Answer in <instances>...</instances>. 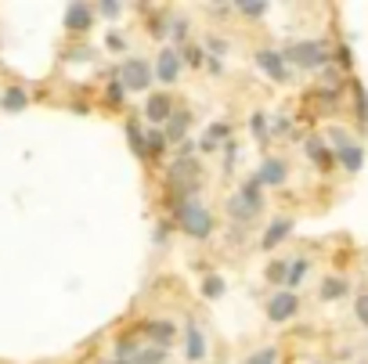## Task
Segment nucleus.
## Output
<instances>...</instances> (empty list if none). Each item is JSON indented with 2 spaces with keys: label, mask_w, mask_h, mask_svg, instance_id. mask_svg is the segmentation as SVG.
I'll list each match as a JSON object with an SVG mask.
<instances>
[{
  "label": "nucleus",
  "mask_w": 368,
  "mask_h": 364,
  "mask_svg": "<svg viewBox=\"0 0 368 364\" xmlns=\"http://www.w3.org/2000/svg\"><path fill=\"white\" fill-rule=\"evenodd\" d=\"M260 206H264V184H260L256 177H249L242 188H238V195L228 199V213H231L238 224L253 220L256 213H260Z\"/></svg>",
  "instance_id": "1"
},
{
  "label": "nucleus",
  "mask_w": 368,
  "mask_h": 364,
  "mask_svg": "<svg viewBox=\"0 0 368 364\" xmlns=\"http://www.w3.org/2000/svg\"><path fill=\"white\" fill-rule=\"evenodd\" d=\"M173 217L181 220V227L191 234V238H209L213 234V213L195 199H184L181 206H173Z\"/></svg>",
  "instance_id": "2"
},
{
  "label": "nucleus",
  "mask_w": 368,
  "mask_h": 364,
  "mask_svg": "<svg viewBox=\"0 0 368 364\" xmlns=\"http://www.w3.org/2000/svg\"><path fill=\"white\" fill-rule=\"evenodd\" d=\"M329 47L318 44V40H300V44L286 47V66H300V69H321L329 61Z\"/></svg>",
  "instance_id": "3"
},
{
  "label": "nucleus",
  "mask_w": 368,
  "mask_h": 364,
  "mask_svg": "<svg viewBox=\"0 0 368 364\" xmlns=\"http://www.w3.org/2000/svg\"><path fill=\"white\" fill-rule=\"evenodd\" d=\"M119 83L126 91H145L148 83H152V66L145 58H126L123 66H119Z\"/></svg>",
  "instance_id": "4"
},
{
  "label": "nucleus",
  "mask_w": 368,
  "mask_h": 364,
  "mask_svg": "<svg viewBox=\"0 0 368 364\" xmlns=\"http://www.w3.org/2000/svg\"><path fill=\"white\" fill-rule=\"evenodd\" d=\"M296 310H300V299L289 289H281V292H274L267 299V317L278 321V325H281V321H289V317H296Z\"/></svg>",
  "instance_id": "5"
},
{
  "label": "nucleus",
  "mask_w": 368,
  "mask_h": 364,
  "mask_svg": "<svg viewBox=\"0 0 368 364\" xmlns=\"http://www.w3.org/2000/svg\"><path fill=\"white\" fill-rule=\"evenodd\" d=\"M94 26V8L91 4H83V0H76V4H69V8H65V29H69V33H87V29H91Z\"/></svg>",
  "instance_id": "6"
},
{
  "label": "nucleus",
  "mask_w": 368,
  "mask_h": 364,
  "mask_svg": "<svg viewBox=\"0 0 368 364\" xmlns=\"http://www.w3.org/2000/svg\"><path fill=\"white\" fill-rule=\"evenodd\" d=\"M256 66L264 69L271 79H278V83H286V79H289L286 54H278V51H260V54H256Z\"/></svg>",
  "instance_id": "7"
},
{
  "label": "nucleus",
  "mask_w": 368,
  "mask_h": 364,
  "mask_svg": "<svg viewBox=\"0 0 368 364\" xmlns=\"http://www.w3.org/2000/svg\"><path fill=\"white\" fill-rule=\"evenodd\" d=\"M173 116V101L166 94H148L145 98V119L148 123H170Z\"/></svg>",
  "instance_id": "8"
},
{
  "label": "nucleus",
  "mask_w": 368,
  "mask_h": 364,
  "mask_svg": "<svg viewBox=\"0 0 368 364\" xmlns=\"http://www.w3.org/2000/svg\"><path fill=\"white\" fill-rule=\"evenodd\" d=\"M336 159H339V166L346 169V174H358V169L365 166V148L358 141H346V144L336 148Z\"/></svg>",
  "instance_id": "9"
},
{
  "label": "nucleus",
  "mask_w": 368,
  "mask_h": 364,
  "mask_svg": "<svg viewBox=\"0 0 368 364\" xmlns=\"http://www.w3.org/2000/svg\"><path fill=\"white\" fill-rule=\"evenodd\" d=\"M286 162L281 159H264L260 162V169H256V181L260 184H267V188H278V184H286Z\"/></svg>",
  "instance_id": "10"
},
{
  "label": "nucleus",
  "mask_w": 368,
  "mask_h": 364,
  "mask_svg": "<svg viewBox=\"0 0 368 364\" xmlns=\"http://www.w3.org/2000/svg\"><path fill=\"white\" fill-rule=\"evenodd\" d=\"M156 73H159L163 83H173V79L181 76V54H177V51H163V54L156 58Z\"/></svg>",
  "instance_id": "11"
},
{
  "label": "nucleus",
  "mask_w": 368,
  "mask_h": 364,
  "mask_svg": "<svg viewBox=\"0 0 368 364\" xmlns=\"http://www.w3.org/2000/svg\"><path fill=\"white\" fill-rule=\"evenodd\" d=\"M188 361H203L206 357V335L199 328V321H188Z\"/></svg>",
  "instance_id": "12"
},
{
  "label": "nucleus",
  "mask_w": 368,
  "mask_h": 364,
  "mask_svg": "<svg viewBox=\"0 0 368 364\" xmlns=\"http://www.w3.org/2000/svg\"><path fill=\"white\" fill-rule=\"evenodd\" d=\"M188 126H191V116H188V112H173L163 134H166V141H170V144H181V141H184V134H188Z\"/></svg>",
  "instance_id": "13"
},
{
  "label": "nucleus",
  "mask_w": 368,
  "mask_h": 364,
  "mask_svg": "<svg viewBox=\"0 0 368 364\" xmlns=\"http://www.w3.org/2000/svg\"><path fill=\"white\" fill-rule=\"evenodd\" d=\"M289 231H293V220H286V217L274 220V224L267 227V234L260 238V249H274L278 242H286V238H289Z\"/></svg>",
  "instance_id": "14"
},
{
  "label": "nucleus",
  "mask_w": 368,
  "mask_h": 364,
  "mask_svg": "<svg viewBox=\"0 0 368 364\" xmlns=\"http://www.w3.org/2000/svg\"><path fill=\"white\" fill-rule=\"evenodd\" d=\"M141 332H145L152 342H159V347H163V342L173 339V321H145Z\"/></svg>",
  "instance_id": "15"
},
{
  "label": "nucleus",
  "mask_w": 368,
  "mask_h": 364,
  "mask_svg": "<svg viewBox=\"0 0 368 364\" xmlns=\"http://www.w3.org/2000/svg\"><path fill=\"white\" fill-rule=\"evenodd\" d=\"M307 156H311L321 169H329V166H332V152H329V144H325L321 137H311V141H307Z\"/></svg>",
  "instance_id": "16"
},
{
  "label": "nucleus",
  "mask_w": 368,
  "mask_h": 364,
  "mask_svg": "<svg viewBox=\"0 0 368 364\" xmlns=\"http://www.w3.org/2000/svg\"><path fill=\"white\" fill-rule=\"evenodd\" d=\"M26 91H22V87H8L4 91V98H0V105H4V109L8 112H22V109H26Z\"/></svg>",
  "instance_id": "17"
},
{
  "label": "nucleus",
  "mask_w": 368,
  "mask_h": 364,
  "mask_svg": "<svg viewBox=\"0 0 368 364\" xmlns=\"http://www.w3.org/2000/svg\"><path fill=\"white\" fill-rule=\"evenodd\" d=\"M166 361V354H163V347H141L134 357H130L126 364H163Z\"/></svg>",
  "instance_id": "18"
},
{
  "label": "nucleus",
  "mask_w": 368,
  "mask_h": 364,
  "mask_svg": "<svg viewBox=\"0 0 368 364\" xmlns=\"http://www.w3.org/2000/svg\"><path fill=\"white\" fill-rule=\"evenodd\" d=\"M346 289H351V285H346L343 278H325V285H321V299H343V296H346Z\"/></svg>",
  "instance_id": "19"
},
{
  "label": "nucleus",
  "mask_w": 368,
  "mask_h": 364,
  "mask_svg": "<svg viewBox=\"0 0 368 364\" xmlns=\"http://www.w3.org/2000/svg\"><path fill=\"white\" fill-rule=\"evenodd\" d=\"M203 296L206 299H221L224 296V278L221 274H206L203 278Z\"/></svg>",
  "instance_id": "20"
},
{
  "label": "nucleus",
  "mask_w": 368,
  "mask_h": 364,
  "mask_svg": "<svg viewBox=\"0 0 368 364\" xmlns=\"http://www.w3.org/2000/svg\"><path fill=\"white\" fill-rule=\"evenodd\" d=\"M267 282L286 285V282H289V260H274V264H267Z\"/></svg>",
  "instance_id": "21"
},
{
  "label": "nucleus",
  "mask_w": 368,
  "mask_h": 364,
  "mask_svg": "<svg viewBox=\"0 0 368 364\" xmlns=\"http://www.w3.org/2000/svg\"><path fill=\"white\" fill-rule=\"evenodd\" d=\"M166 144H170V141H166V134H163V130H152V134L145 137V156H159Z\"/></svg>",
  "instance_id": "22"
},
{
  "label": "nucleus",
  "mask_w": 368,
  "mask_h": 364,
  "mask_svg": "<svg viewBox=\"0 0 368 364\" xmlns=\"http://www.w3.org/2000/svg\"><path fill=\"white\" fill-rule=\"evenodd\" d=\"M126 137H130V148L145 159V137H141V126H138V119H130L126 123Z\"/></svg>",
  "instance_id": "23"
},
{
  "label": "nucleus",
  "mask_w": 368,
  "mask_h": 364,
  "mask_svg": "<svg viewBox=\"0 0 368 364\" xmlns=\"http://www.w3.org/2000/svg\"><path fill=\"white\" fill-rule=\"evenodd\" d=\"M303 274H307V260H303V256H296L293 267H289V282H286V289H289V292L303 282Z\"/></svg>",
  "instance_id": "24"
},
{
  "label": "nucleus",
  "mask_w": 368,
  "mask_h": 364,
  "mask_svg": "<svg viewBox=\"0 0 368 364\" xmlns=\"http://www.w3.org/2000/svg\"><path fill=\"white\" fill-rule=\"evenodd\" d=\"M274 361H278V350H274V347H260V350L249 354L242 364H274Z\"/></svg>",
  "instance_id": "25"
},
{
  "label": "nucleus",
  "mask_w": 368,
  "mask_h": 364,
  "mask_svg": "<svg viewBox=\"0 0 368 364\" xmlns=\"http://www.w3.org/2000/svg\"><path fill=\"white\" fill-rule=\"evenodd\" d=\"M249 126H253V137H256L260 144H267V116L256 112V116L249 119Z\"/></svg>",
  "instance_id": "26"
},
{
  "label": "nucleus",
  "mask_w": 368,
  "mask_h": 364,
  "mask_svg": "<svg viewBox=\"0 0 368 364\" xmlns=\"http://www.w3.org/2000/svg\"><path fill=\"white\" fill-rule=\"evenodd\" d=\"M354 105H358V119L368 123V94H365L361 83H354Z\"/></svg>",
  "instance_id": "27"
},
{
  "label": "nucleus",
  "mask_w": 368,
  "mask_h": 364,
  "mask_svg": "<svg viewBox=\"0 0 368 364\" xmlns=\"http://www.w3.org/2000/svg\"><path fill=\"white\" fill-rule=\"evenodd\" d=\"M235 8H238V11H246V15H253V18H260V15L267 11V4H264V0H238Z\"/></svg>",
  "instance_id": "28"
},
{
  "label": "nucleus",
  "mask_w": 368,
  "mask_h": 364,
  "mask_svg": "<svg viewBox=\"0 0 368 364\" xmlns=\"http://www.w3.org/2000/svg\"><path fill=\"white\" fill-rule=\"evenodd\" d=\"M105 98H108V105H123V98H126V87L119 79H112L108 83V91H105Z\"/></svg>",
  "instance_id": "29"
},
{
  "label": "nucleus",
  "mask_w": 368,
  "mask_h": 364,
  "mask_svg": "<svg viewBox=\"0 0 368 364\" xmlns=\"http://www.w3.org/2000/svg\"><path fill=\"white\" fill-rule=\"evenodd\" d=\"M354 317L361 321V325H368V292H361V296L354 299Z\"/></svg>",
  "instance_id": "30"
},
{
  "label": "nucleus",
  "mask_w": 368,
  "mask_h": 364,
  "mask_svg": "<svg viewBox=\"0 0 368 364\" xmlns=\"http://www.w3.org/2000/svg\"><path fill=\"white\" fill-rule=\"evenodd\" d=\"M235 156H238V144L228 137L224 141V169H228V174H231V166H235Z\"/></svg>",
  "instance_id": "31"
},
{
  "label": "nucleus",
  "mask_w": 368,
  "mask_h": 364,
  "mask_svg": "<svg viewBox=\"0 0 368 364\" xmlns=\"http://www.w3.org/2000/svg\"><path fill=\"white\" fill-rule=\"evenodd\" d=\"M228 134H231V126H228V123H213L206 137H209V141L216 144V141H221V137H228Z\"/></svg>",
  "instance_id": "32"
},
{
  "label": "nucleus",
  "mask_w": 368,
  "mask_h": 364,
  "mask_svg": "<svg viewBox=\"0 0 368 364\" xmlns=\"http://www.w3.org/2000/svg\"><path fill=\"white\" fill-rule=\"evenodd\" d=\"M170 33H173V40L181 44V40L188 36V22H184V18H177V22H170Z\"/></svg>",
  "instance_id": "33"
},
{
  "label": "nucleus",
  "mask_w": 368,
  "mask_h": 364,
  "mask_svg": "<svg viewBox=\"0 0 368 364\" xmlns=\"http://www.w3.org/2000/svg\"><path fill=\"white\" fill-rule=\"evenodd\" d=\"M336 61H339L343 69H351V66H354V58H351V47H339V51H336Z\"/></svg>",
  "instance_id": "34"
},
{
  "label": "nucleus",
  "mask_w": 368,
  "mask_h": 364,
  "mask_svg": "<svg viewBox=\"0 0 368 364\" xmlns=\"http://www.w3.org/2000/svg\"><path fill=\"white\" fill-rule=\"evenodd\" d=\"M105 44L112 47V51H123V36H119V33H108V40H105Z\"/></svg>",
  "instance_id": "35"
},
{
  "label": "nucleus",
  "mask_w": 368,
  "mask_h": 364,
  "mask_svg": "<svg viewBox=\"0 0 368 364\" xmlns=\"http://www.w3.org/2000/svg\"><path fill=\"white\" fill-rule=\"evenodd\" d=\"M69 54H73V61H87V58H94V51H91V47H87V51H83V47H76V51H69Z\"/></svg>",
  "instance_id": "36"
},
{
  "label": "nucleus",
  "mask_w": 368,
  "mask_h": 364,
  "mask_svg": "<svg viewBox=\"0 0 368 364\" xmlns=\"http://www.w3.org/2000/svg\"><path fill=\"white\" fill-rule=\"evenodd\" d=\"M188 61H191V66H203V61H206V54L191 47V51H188Z\"/></svg>",
  "instance_id": "37"
},
{
  "label": "nucleus",
  "mask_w": 368,
  "mask_h": 364,
  "mask_svg": "<svg viewBox=\"0 0 368 364\" xmlns=\"http://www.w3.org/2000/svg\"><path fill=\"white\" fill-rule=\"evenodd\" d=\"M101 15H119V4H101Z\"/></svg>",
  "instance_id": "38"
},
{
  "label": "nucleus",
  "mask_w": 368,
  "mask_h": 364,
  "mask_svg": "<svg viewBox=\"0 0 368 364\" xmlns=\"http://www.w3.org/2000/svg\"><path fill=\"white\" fill-rule=\"evenodd\" d=\"M116 364H119V361H116Z\"/></svg>",
  "instance_id": "39"
}]
</instances>
